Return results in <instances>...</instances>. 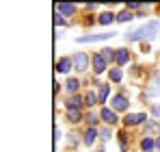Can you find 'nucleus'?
Wrapping results in <instances>:
<instances>
[{"mask_svg": "<svg viewBox=\"0 0 160 152\" xmlns=\"http://www.w3.org/2000/svg\"><path fill=\"white\" fill-rule=\"evenodd\" d=\"M117 33H91V35H82V37H76L78 44H93V41H106L110 37H115Z\"/></svg>", "mask_w": 160, "mask_h": 152, "instance_id": "obj_1", "label": "nucleus"}, {"mask_svg": "<svg viewBox=\"0 0 160 152\" xmlns=\"http://www.w3.org/2000/svg\"><path fill=\"white\" fill-rule=\"evenodd\" d=\"M72 61H74V70L76 72H87L89 70V63H91V59H89L87 52H76L72 57Z\"/></svg>", "mask_w": 160, "mask_h": 152, "instance_id": "obj_2", "label": "nucleus"}, {"mask_svg": "<svg viewBox=\"0 0 160 152\" xmlns=\"http://www.w3.org/2000/svg\"><path fill=\"white\" fill-rule=\"evenodd\" d=\"M98 115H100V120H102L106 126H115V124L119 122V117H117V111H112L110 106H102Z\"/></svg>", "mask_w": 160, "mask_h": 152, "instance_id": "obj_3", "label": "nucleus"}, {"mask_svg": "<svg viewBox=\"0 0 160 152\" xmlns=\"http://www.w3.org/2000/svg\"><path fill=\"white\" fill-rule=\"evenodd\" d=\"M110 109L117 111V113H119V111H128V109H130V102H128V98H126L123 94H115L112 100H110Z\"/></svg>", "mask_w": 160, "mask_h": 152, "instance_id": "obj_4", "label": "nucleus"}, {"mask_svg": "<svg viewBox=\"0 0 160 152\" xmlns=\"http://www.w3.org/2000/svg\"><path fill=\"white\" fill-rule=\"evenodd\" d=\"M82 106H84V96H80V94H74V96H69L65 100L67 111H82Z\"/></svg>", "mask_w": 160, "mask_h": 152, "instance_id": "obj_5", "label": "nucleus"}, {"mask_svg": "<svg viewBox=\"0 0 160 152\" xmlns=\"http://www.w3.org/2000/svg\"><path fill=\"white\" fill-rule=\"evenodd\" d=\"M149 117L145 115V113H128L126 117H123V124L130 128V126H138V124H145Z\"/></svg>", "mask_w": 160, "mask_h": 152, "instance_id": "obj_6", "label": "nucleus"}, {"mask_svg": "<svg viewBox=\"0 0 160 152\" xmlns=\"http://www.w3.org/2000/svg\"><path fill=\"white\" fill-rule=\"evenodd\" d=\"M76 11H78L76 4H69V2H58V4H56V13L63 15V18H74Z\"/></svg>", "mask_w": 160, "mask_h": 152, "instance_id": "obj_7", "label": "nucleus"}, {"mask_svg": "<svg viewBox=\"0 0 160 152\" xmlns=\"http://www.w3.org/2000/svg\"><path fill=\"white\" fill-rule=\"evenodd\" d=\"M91 65H93L91 70H93L95 74H102V72H106L108 61L102 57V52H100V54H93V57H91Z\"/></svg>", "mask_w": 160, "mask_h": 152, "instance_id": "obj_8", "label": "nucleus"}, {"mask_svg": "<svg viewBox=\"0 0 160 152\" xmlns=\"http://www.w3.org/2000/svg\"><path fill=\"white\" fill-rule=\"evenodd\" d=\"M72 68H74V61H72L69 57H61V59L56 61V68H54V70H56L58 74H67Z\"/></svg>", "mask_w": 160, "mask_h": 152, "instance_id": "obj_9", "label": "nucleus"}, {"mask_svg": "<svg viewBox=\"0 0 160 152\" xmlns=\"http://www.w3.org/2000/svg\"><path fill=\"white\" fill-rule=\"evenodd\" d=\"M145 33H147V41H149V39H156V37L160 35V22L149 20V22L145 24Z\"/></svg>", "mask_w": 160, "mask_h": 152, "instance_id": "obj_10", "label": "nucleus"}, {"mask_svg": "<svg viewBox=\"0 0 160 152\" xmlns=\"http://www.w3.org/2000/svg\"><path fill=\"white\" fill-rule=\"evenodd\" d=\"M154 96H160V74L149 83V87H147V91L143 94V98H154Z\"/></svg>", "mask_w": 160, "mask_h": 152, "instance_id": "obj_11", "label": "nucleus"}, {"mask_svg": "<svg viewBox=\"0 0 160 152\" xmlns=\"http://www.w3.org/2000/svg\"><path fill=\"white\" fill-rule=\"evenodd\" d=\"M141 39H147V33H145V26H141V28H136L132 33H126V41H141Z\"/></svg>", "mask_w": 160, "mask_h": 152, "instance_id": "obj_12", "label": "nucleus"}, {"mask_svg": "<svg viewBox=\"0 0 160 152\" xmlns=\"http://www.w3.org/2000/svg\"><path fill=\"white\" fill-rule=\"evenodd\" d=\"M98 137H100V128H87V133H84V146L91 148Z\"/></svg>", "mask_w": 160, "mask_h": 152, "instance_id": "obj_13", "label": "nucleus"}, {"mask_svg": "<svg viewBox=\"0 0 160 152\" xmlns=\"http://www.w3.org/2000/svg\"><path fill=\"white\" fill-rule=\"evenodd\" d=\"M108 96H110V85L108 83H100V89H98V100H100V104L108 102Z\"/></svg>", "mask_w": 160, "mask_h": 152, "instance_id": "obj_14", "label": "nucleus"}, {"mask_svg": "<svg viewBox=\"0 0 160 152\" xmlns=\"http://www.w3.org/2000/svg\"><path fill=\"white\" fill-rule=\"evenodd\" d=\"M115 20H117V13H112V11H104V13H100V18H98V24L108 26V24H112Z\"/></svg>", "mask_w": 160, "mask_h": 152, "instance_id": "obj_15", "label": "nucleus"}, {"mask_svg": "<svg viewBox=\"0 0 160 152\" xmlns=\"http://www.w3.org/2000/svg\"><path fill=\"white\" fill-rule=\"evenodd\" d=\"M128 61H130V50L128 48H117V61L115 63L117 65H126Z\"/></svg>", "mask_w": 160, "mask_h": 152, "instance_id": "obj_16", "label": "nucleus"}, {"mask_svg": "<svg viewBox=\"0 0 160 152\" xmlns=\"http://www.w3.org/2000/svg\"><path fill=\"white\" fill-rule=\"evenodd\" d=\"M65 117H67V122H69V124H78V122L84 120L82 111H65Z\"/></svg>", "mask_w": 160, "mask_h": 152, "instance_id": "obj_17", "label": "nucleus"}, {"mask_svg": "<svg viewBox=\"0 0 160 152\" xmlns=\"http://www.w3.org/2000/svg\"><path fill=\"white\" fill-rule=\"evenodd\" d=\"M154 148H156V139L154 137H143L141 139V150L143 152H154Z\"/></svg>", "mask_w": 160, "mask_h": 152, "instance_id": "obj_18", "label": "nucleus"}, {"mask_svg": "<svg viewBox=\"0 0 160 152\" xmlns=\"http://www.w3.org/2000/svg\"><path fill=\"white\" fill-rule=\"evenodd\" d=\"M134 18H136V13L130 11V9H123L121 13H117V22H121V24H123V22H132Z\"/></svg>", "mask_w": 160, "mask_h": 152, "instance_id": "obj_19", "label": "nucleus"}, {"mask_svg": "<svg viewBox=\"0 0 160 152\" xmlns=\"http://www.w3.org/2000/svg\"><path fill=\"white\" fill-rule=\"evenodd\" d=\"M95 104H100V100H98V96H95V91L91 89V91H87L84 94V106H95Z\"/></svg>", "mask_w": 160, "mask_h": 152, "instance_id": "obj_20", "label": "nucleus"}, {"mask_svg": "<svg viewBox=\"0 0 160 152\" xmlns=\"http://www.w3.org/2000/svg\"><path fill=\"white\" fill-rule=\"evenodd\" d=\"M78 87H80V80H78V78H67V80H65V89H67L72 96L78 91Z\"/></svg>", "mask_w": 160, "mask_h": 152, "instance_id": "obj_21", "label": "nucleus"}, {"mask_svg": "<svg viewBox=\"0 0 160 152\" xmlns=\"http://www.w3.org/2000/svg\"><path fill=\"white\" fill-rule=\"evenodd\" d=\"M84 122L89 124V128H98V122H100V115H95L93 111H89V113L84 115Z\"/></svg>", "mask_w": 160, "mask_h": 152, "instance_id": "obj_22", "label": "nucleus"}, {"mask_svg": "<svg viewBox=\"0 0 160 152\" xmlns=\"http://www.w3.org/2000/svg\"><path fill=\"white\" fill-rule=\"evenodd\" d=\"M102 57L106 59L108 63L117 61V48H102Z\"/></svg>", "mask_w": 160, "mask_h": 152, "instance_id": "obj_23", "label": "nucleus"}, {"mask_svg": "<svg viewBox=\"0 0 160 152\" xmlns=\"http://www.w3.org/2000/svg\"><path fill=\"white\" fill-rule=\"evenodd\" d=\"M108 78H110V83H121L123 72H121L119 68H112V70H108Z\"/></svg>", "mask_w": 160, "mask_h": 152, "instance_id": "obj_24", "label": "nucleus"}, {"mask_svg": "<svg viewBox=\"0 0 160 152\" xmlns=\"http://www.w3.org/2000/svg\"><path fill=\"white\" fill-rule=\"evenodd\" d=\"M100 139H102V141H108V139H112V130H110L108 126L100 128Z\"/></svg>", "mask_w": 160, "mask_h": 152, "instance_id": "obj_25", "label": "nucleus"}, {"mask_svg": "<svg viewBox=\"0 0 160 152\" xmlns=\"http://www.w3.org/2000/svg\"><path fill=\"white\" fill-rule=\"evenodd\" d=\"M152 115L154 117H160V104H152Z\"/></svg>", "mask_w": 160, "mask_h": 152, "instance_id": "obj_26", "label": "nucleus"}, {"mask_svg": "<svg viewBox=\"0 0 160 152\" xmlns=\"http://www.w3.org/2000/svg\"><path fill=\"white\" fill-rule=\"evenodd\" d=\"M54 22H56V26H65V18L56 13V18H54Z\"/></svg>", "mask_w": 160, "mask_h": 152, "instance_id": "obj_27", "label": "nucleus"}, {"mask_svg": "<svg viewBox=\"0 0 160 152\" xmlns=\"http://www.w3.org/2000/svg\"><path fill=\"white\" fill-rule=\"evenodd\" d=\"M141 52H143V54H149V52H152V46H149V44H143V46H141Z\"/></svg>", "mask_w": 160, "mask_h": 152, "instance_id": "obj_28", "label": "nucleus"}, {"mask_svg": "<svg viewBox=\"0 0 160 152\" xmlns=\"http://www.w3.org/2000/svg\"><path fill=\"white\" fill-rule=\"evenodd\" d=\"M54 139H56V141L61 139V130H58V126H54Z\"/></svg>", "mask_w": 160, "mask_h": 152, "instance_id": "obj_29", "label": "nucleus"}, {"mask_svg": "<svg viewBox=\"0 0 160 152\" xmlns=\"http://www.w3.org/2000/svg\"><path fill=\"white\" fill-rule=\"evenodd\" d=\"M156 148H158V152H160V137L156 139Z\"/></svg>", "mask_w": 160, "mask_h": 152, "instance_id": "obj_30", "label": "nucleus"}, {"mask_svg": "<svg viewBox=\"0 0 160 152\" xmlns=\"http://www.w3.org/2000/svg\"><path fill=\"white\" fill-rule=\"evenodd\" d=\"M98 152H104V150H102V148H100V150H98Z\"/></svg>", "mask_w": 160, "mask_h": 152, "instance_id": "obj_31", "label": "nucleus"}]
</instances>
